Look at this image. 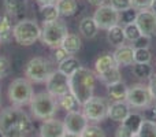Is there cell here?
<instances>
[{"instance_id":"cell-5","label":"cell","mask_w":156,"mask_h":137,"mask_svg":"<svg viewBox=\"0 0 156 137\" xmlns=\"http://www.w3.org/2000/svg\"><path fill=\"white\" fill-rule=\"evenodd\" d=\"M69 34L67 23L62 18L56 19L52 22H44L41 27V37L40 40L43 41L44 45L55 49L62 45L65 37Z\"/></svg>"},{"instance_id":"cell-27","label":"cell","mask_w":156,"mask_h":137,"mask_svg":"<svg viewBox=\"0 0 156 137\" xmlns=\"http://www.w3.org/2000/svg\"><path fill=\"white\" fill-rule=\"evenodd\" d=\"M143 122H144V118L140 113H130L129 115H127V118L125 119L122 124H123L130 132L137 135L140 128H141V125H143Z\"/></svg>"},{"instance_id":"cell-8","label":"cell","mask_w":156,"mask_h":137,"mask_svg":"<svg viewBox=\"0 0 156 137\" xmlns=\"http://www.w3.org/2000/svg\"><path fill=\"white\" fill-rule=\"evenodd\" d=\"M7 95L12 106L22 107V106L30 104L34 96V91H33L32 82L27 78H15L8 85Z\"/></svg>"},{"instance_id":"cell-46","label":"cell","mask_w":156,"mask_h":137,"mask_svg":"<svg viewBox=\"0 0 156 137\" xmlns=\"http://www.w3.org/2000/svg\"><path fill=\"white\" fill-rule=\"evenodd\" d=\"M151 10L154 11V13L156 14V0H154V3H152V7H151Z\"/></svg>"},{"instance_id":"cell-16","label":"cell","mask_w":156,"mask_h":137,"mask_svg":"<svg viewBox=\"0 0 156 137\" xmlns=\"http://www.w3.org/2000/svg\"><path fill=\"white\" fill-rule=\"evenodd\" d=\"M112 56L119 67L132 66L134 63V48H133V45L123 44L121 47H116L115 51L112 52Z\"/></svg>"},{"instance_id":"cell-25","label":"cell","mask_w":156,"mask_h":137,"mask_svg":"<svg viewBox=\"0 0 156 137\" xmlns=\"http://www.w3.org/2000/svg\"><path fill=\"white\" fill-rule=\"evenodd\" d=\"M80 67H81V62L76 56H73V55H70V56H69L67 59H65L63 62L58 63V70H59L60 73H63L65 75H67V77L74 74Z\"/></svg>"},{"instance_id":"cell-13","label":"cell","mask_w":156,"mask_h":137,"mask_svg":"<svg viewBox=\"0 0 156 137\" xmlns=\"http://www.w3.org/2000/svg\"><path fill=\"white\" fill-rule=\"evenodd\" d=\"M136 25L138 26L141 34L154 37L156 36V14L149 8V10L138 11Z\"/></svg>"},{"instance_id":"cell-30","label":"cell","mask_w":156,"mask_h":137,"mask_svg":"<svg viewBox=\"0 0 156 137\" xmlns=\"http://www.w3.org/2000/svg\"><path fill=\"white\" fill-rule=\"evenodd\" d=\"M137 14H138V11L133 7H129L126 10L121 11L119 13V23H122V26L129 25V23H134L136 19H137Z\"/></svg>"},{"instance_id":"cell-31","label":"cell","mask_w":156,"mask_h":137,"mask_svg":"<svg viewBox=\"0 0 156 137\" xmlns=\"http://www.w3.org/2000/svg\"><path fill=\"white\" fill-rule=\"evenodd\" d=\"M81 137H107L105 132L96 124H88L86 128L81 132Z\"/></svg>"},{"instance_id":"cell-7","label":"cell","mask_w":156,"mask_h":137,"mask_svg":"<svg viewBox=\"0 0 156 137\" xmlns=\"http://www.w3.org/2000/svg\"><path fill=\"white\" fill-rule=\"evenodd\" d=\"M41 37V27L33 19H22L14 25L12 38L16 44L23 47H29L34 44Z\"/></svg>"},{"instance_id":"cell-14","label":"cell","mask_w":156,"mask_h":137,"mask_svg":"<svg viewBox=\"0 0 156 137\" xmlns=\"http://www.w3.org/2000/svg\"><path fill=\"white\" fill-rule=\"evenodd\" d=\"M66 132L69 133H76V135H81L83 129L86 128V125L89 124V121L86 119V117L83 115L82 111H71V113H66V117L63 119Z\"/></svg>"},{"instance_id":"cell-34","label":"cell","mask_w":156,"mask_h":137,"mask_svg":"<svg viewBox=\"0 0 156 137\" xmlns=\"http://www.w3.org/2000/svg\"><path fill=\"white\" fill-rule=\"evenodd\" d=\"M152 54L149 49L140 48L134 49V63H151Z\"/></svg>"},{"instance_id":"cell-45","label":"cell","mask_w":156,"mask_h":137,"mask_svg":"<svg viewBox=\"0 0 156 137\" xmlns=\"http://www.w3.org/2000/svg\"><path fill=\"white\" fill-rule=\"evenodd\" d=\"M63 137H81L80 135H76V133H69V132H66L65 135H63Z\"/></svg>"},{"instance_id":"cell-24","label":"cell","mask_w":156,"mask_h":137,"mask_svg":"<svg viewBox=\"0 0 156 137\" xmlns=\"http://www.w3.org/2000/svg\"><path fill=\"white\" fill-rule=\"evenodd\" d=\"M58 104H59V107L62 108V110H65L66 113L78 111L81 107V104L78 103V100L76 99V96H74L71 92H69V93L63 95L62 97H59V99H58Z\"/></svg>"},{"instance_id":"cell-26","label":"cell","mask_w":156,"mask_h":137,"mask_svg":"<svg viewBox=\"0 0 156 137\" xmlns=\"http://www.w3.org/2000/svg\"><path fill=\"white\" fill-rule=\"evenodd\" d=\"M40 15L43 22H52L60 18V13L56 4H41L40 5Z\"/></svg>"},{"instance_id":"cell-22","label":"cell","mask_w":156,"mask_h":137,"mask_svg":"<svg viewBox=\"0 0 156 137\" xmlns=\"http://www.w3.org/2000/svg\"><path fill=\"white\" fill-rule=\"evenodd\" d=\"M4 11L11 16H18L25 13L27 0H3Z\"/></svg>"},{"instance_id":"cell-42","label":"cell","mask_w":156,"mask_h":137,"mask_svg":"<svg viewBox=\"0 0 156 137\" xmlns=\"http://www.w3.org/2000/svg\"><path fill=\"white\" fill-rule=\"evenodd\" d=\"M148 89L151 92V96L154 99V102H156V74H152V77L148 81Z\"/></svg>"},{"instance_id":"cell-3","label":"cell","mask_w":156,"mask_h":137,"mask_svg":"<svg viewBox=\"0 0 156 137\" xmlns=\"http://www.w3.org/2000/svg\"><path fill=\"white\" fill-rule=\"evenodd\" d=\"M29 106H30L32 115L36 119H41V121L54 118L58 108H59L58 99L54 97L52 95H49L47 91L34 93V96H33Z\"/></svg>"},{"instance_id":"cell-36","label":"cell","mask_w":156,"mask_h":137,"mask_svg":"<svg viewBox=\"0 0 156 137\" xmlns=\"http://www.w3.org/2000/svg\"><path fill=\"white\" fill-rule=\"evenodd\" d=\"M151 38L152 37H149V36H144V34H141L140 37L137 38L136 41H133V48L134 49H140V48H147V49H149V47H151Z\"/></svg>"},{"instance_id":"cell-44","label":"cell","mask_w":156,"mask_h":137,"mask_svg":"<svg viewBox=\"0 0 156 137\" xmlns=\"http://www.w3.org/2000/svg\"><path fill=\"white\" fill-rule=\"evenodd\" d=\"M59 2V0H37L38 4H56V3Z\"/></svg>"},{"instance_id":"cell-18","label":"cell","mask_w":156,"mask_h":137,"mask_svg":"<svg viewBox=\"0 0 156 137\" xmlns=\"http://www.w3.org/2000/svg\"><path fill=\"white\" fill-rule=\"evenodd\" d=\"M107 86V95L112 102H122V100H126L127 96V89L129 86L123 82V81H116L114 84H110Z\"/></svg>"},{"instance_id":"cell-43","label":"cell","mask_w":156,"mask_h":137,"mask_svg":"<svg viewBox=\"0 0 156 137\" xmlns=\"http://www.w3.org/2000/svg\"><path fill=\"white\" fill-rule=\"evenodd\" d=\"M86 2H88L90 5H94V7H100V5L105 4L108 0H86Z\"/></svg>"},{"instance_id":"cell-51","label":"cell","mask_w":156,"mask_h":137,"mask_svg":"<svg viewBox=\"0 0 156 137\" xmlns=\"http://www.w3.org/2000/svg\"><path fill=\"white\" fill-rule=\"evenodd\" d=\"M134 137H138V136H137V135H136V136H134Z\"/></svg>"},{"instance_id":"cell-47","label":"cell","mask_w":156,"mask_h":137,"mask_svg":"<svg viewBox=\"0 0 156 137\" xmlns=\"http://www.w3.org/2000/svg\"><path fill=\"white\" fill-rule=\"evenodd\" d=\"M0 137H5V136H4V133H3L2 130H0Z\"/></svg>"},{"instance_id":"cell-28","label":"cell","mask_w":156,"mask_h":137,"mask_svg":"<svg viewBox=\"0 0 156 137\" xmlns=\"http://www.w3.org/2000/svg\"><path fill=\"white\" fill-rule=\"evenodd\" d=\"M60 16H73L78 10L77 0H59L56 3Z\"/></svg>"},{"instance_id":"cell-1","label":"cell","mask_w":156,"mask_h":137,"mask_svg":"<svg viewBox=\"0 0 156 137\" xmlns=\"http://www.w3.org/2000/svg\"><path fill=\"white\" fill-rule=\"evenodd\" d=\"M33 128L32 118L21 107L11 106L0 111V130L5 137H26Z\"/></svg>"},{"instance_id":"cell-11","label":"cell","mask_w":156,"mask_h":137,"mask_svg":"<svg viewBox=\"0 0 156 137\" xmlns=\"http://www.w3.org/2000/svg\"><path fill=\"white\" fill-rule=\"evenodd\" d=\"M93 19L97 23L99 29L108 30L110 27L119 23V11L112 8L110 4H103L100 7H96Z\"/></svg>"},{"instance_id":"cell-35","label":"cell","mask_w":156,"mask_h":137,"mask_svg":"<svg viewBox=\"0 0 156 137\" xmlns=\"http://www.w3.org/2000/svg\"><path fill=\"white\" fill-rule=\"evenodd\" d=\"M141 115H143L144 121L156 124V103H152V104H149L148 107L144 108V111H143Z\"/></svg>"},{"instance_id":"cell-23","label":"cell","mask_w":156,"mask_h":137,"mask_svg":"<svg viewBox=\"0 0 156 137\" xmlns=\"http://www.w3.org/2000/svg\"><path fill=\"white\" fill-rule=\"evenodd\" d=\"M60 47H63L70 55H76L81 49V47H82V40H81V37L78 34L69 33V34L65 37V40H63V43Z\"/></svg>"},{"instance_id":"cell-2","label":"cell","mask_w":156,"mask_h":137,"mask_svg":"<svg viewBox=\"0 0 156 137\" xmlns=\"http://www.w3.org/2000/svg\"><path fill=\"white\" fill-rule=\"evenodd\" d=\"M94 86H96V74L93 70L88 67L81 66L74 74L69 77L70 92L76 96L81 106L93 96Z\"/></svg>"},{"instance_id":"cell-6","label":"cell","mask_w":156,"mask_h":137,"mask_svg":"<svg viewBox=\"0 0 156 137\" xmlns=\"http://www.w3.org/2000/svg\"><path fill=\"white\" fill-rule=\"evenodd\" d=\"M55 71V66L47 58L36 56L33 59H30L25 66V77L30 81V82L41 84L47 82L49 77L52 75V73Z\"/></svg>"},{"instance_id":"cell-17","label":"cell","mask_w":156,"mask_h":137,"mask_svg":"<svg viewBox=\"0 0 156 137\" xmlns=\"http://www.w3.org/2000/svg\"><path fill=\"white\" fill-rule=\"evenodd\" d=\"M130 108L132 107L127 104L126 100H122V102H112L110 104V108H108V118L114 122L122 124V122L127 118V115L132 113Z\"/></svg>"},{"instance_id":"cell-39","label":"cell","mask_w":156,"mask_h":137,"mask_svg":"<svg viewBox=\"0 0 156 137\" xmlns=\"http://www.w3.org/2000/svg\"><path fill=\"white\" fill-rule=\"evenodd\" d=\"M110 2V5L112 8H115L116 11H123L126 10V8L132 7V4H130V0H108Z\"/></svg>"},{"instance_id":"cell-21","label":"cell","mask_w":156,"mask_h":137,"mask_svg":"<svg viewBox=\"0 0 156 137\" xmlns=\"http://www.w3.org/2000/svg\"><path fill=\"white\" fill-rule=\"evenodd\" d=\"M107 41L111 44V45L115 47V48L116 47L123 45L125 41H126L123 26L118 23V25H115V26L110 27V29L107 30Z\"/></svg>"},{"instance_id":"cell-15","label":"cell","mask_w":156,"mask_h":137,"mask_svg":"<svg viewBox=\"0 0 156 137\" xmlns=\"http://www.w3.org/2000/svg\"><path fill=\"white\" fill-rule=\"evenodd\" d=\"M66 133V128L63 121L56 118H49L41 122L40 136L41 137H63Z\"/></svg>"},{"instance_id":"cell-9","label":"cell","mask_w":156,"mask_h":137,"mask_svg":"<svg viewBox=\"0 0 156 137\" xmlns=\"http://www.w3.org/2000/svg\"><path fill=\"white\" fill-rule=\"evenodd\" d=\"M110 100L103 96H92L88 102H85L82 107V113L89 122H101L108 118Z\"/></svg>"},{"instance_id":"cell-52","label":"cell","mask_w":156,"mask_h":137,"mask_svg":"<svg viewBox=\"0 0 156 137\" xmlns=\"http://www.w3.org/2000/svg\"><path fill=\"white\" fill-rule=\"evenodd\" d=\"M0 99H2V96H0Z\"/></svg>"},{"instance_id":"cell-40","label":"cell","mask_w":156,"mask_h":137,"mask_svg":"<svg viewBox=\"0 0 156 137\" xmlns=\"http://www.w3.org/2000/svg\"><path fill=\"white\" fill-rule=\"evenodd\" d=\"M69 56H70V54H69V52L66 51V49L63 48V47H58V48H55L54 58H55V60H56V63L63 62V60L67 59Z\"/></svg>"},{"instance_id":"cell-29","label":"cell","mask_w":156,"mask_h":137,"mask_svg":"<svg viewBox=\"0 0 156 137\" xmlns=\"http://www.w3.org/2000/svg\"><path fill=\"white\" fill-rule=\"evenodd\" d=\"M132 73L138 78L149 80L154 74V67H152L151 63H133Z\"/></svg>"},{"instance_id":"cell-37","label":"cell","mask_w":156,"mask_h":137,"mask_svg":"<svg viewBox=\"0 0 156 137\" xmlns=\"http://www.w3.org/2000/svg\"><path fill=\"white\" fill-rule=\"evenodd\" d=\"M11 74V63L5 56H0V78H5Z\"/></svg>"},{"instance_id":"cell-41","label":"cell","mask_w":156,"mask_h":137,"mask_svg":"<svg viewBox=\"0 0 156 137\" xmlns=\"http://www.w3.org/2000/svg\"><path fill=\"white\" fill-rule=\"evenodd\" d=\"M136 135L133 132H130L123 124H121L118 128H116V132H115V137H134Z\"/></svg>"},{"instance_id":"cell-19","label":"cell","mask_w":156,"mask_h":137,"mask_svg":"<svg viewBox=\"0 0 156 137\" xmlns=\"http://www.w3.org/2000/svg\"><path fill=\"white\" fill-rule=\"evenodd\" d=\"M78 30L85 38H94L100 29L94 22L93 16H83L78 23Z\"/></svg>"},{"instance_id":"cell-32","label":"cell","mask_w":156,"mask_h":137,"mask_svg":"<svg viewBox=\"0 0 156 137\" xmlns=\"http://www.w3.org/2000/svg\"><path fill=\"white\" fill-rule=\"evenodd\" d=\"M123 32H125L126 41H129V43L136 41L141 36V32H140V29H138V26L136 25V22H134V23L125 25V26H123Z\"/></svg>"},{"instance_id":"cell-49","label":"cell","mask_w":156,"mask_h":137,"mask_svg":"<svg viewBox=\"0 0 156 137\" xmlns=\"http://www.w3.org/2000/svg\"><path fill=\"white\" fill-rule=\"evenodd\" d=\"M0 84H2V78H0Z\"/></svg>"},{"instance_id":"cell-38","label":"cell","mask_w":156,"mask_h":137,"mask_svg":"<svg viewBox=\"0 0 156 137\" xmlns=\"http://www.w3.org/2000/svg\"><path fill=\"white\" fill-rule=\"evenodd\" d=\"M154 0H130V4L133 8H136L137 11H143V10H149L152 7Z\"/></svg>"},{"instance_id":"cell-10","label":"cell","mask_w":156,"mask_h":137,"mask_svg":"<svg viewBox=\"0 0 156 137\" xmlns=\"http://www.w3.org/2000/svg\"><path fill=\"white\" fill-rule=\"evenodd\" d=\"M127 104L132 108H141L144 110L149 104L154 103V99L151 96V92L148 89V85L145 84H134L129 86L126 96Z\"/></svg>"},{"instance_id":"cell-33","label":"cell","mask_w":156,"mask_h":137,"mask_svg":"<svg viewBox=\"0 0 156 137\" xmlns=\"http://www.w3.org/2000/svg\"><path fill=\"white\" fill-rule=\"evenodd\" d=\"M137 136L138 137H156V124L144 121L140 130H138Z\"/></svg>"},{"instance_id":"cell-50","label":"cell","mask_w":156,"mask_h":137,"mask_svg":"<svg viewBox=\"0 0 156 137\" xmlns=\"http://www.w3.org/2000/svg\"><path fill=\"white\" fill-rule=\"evenodd\" d=\"M0 47H2V41H0Z\"/></svg>"},{"instance_id":"cell-4","label":"cell","mask_w":156,"mask_h":137,"mask_svg":"<svg viewBox=\"0 0 156 137\" xmlns=\"http://www.w3.org/2000/svg\"><path fill=\"white\" fill-rule=\"evenodd\" d=\"M94 74L104 85H110L122 80L121 69L114 60L112 54H103L97 58L94 62Z\"/></svg>"},{"instance_id":"cell-48","label":"cell","mask_w":156,"mask_h":137,"mask_svg":"<svg viewBox=\"0 0 156 137\" xmlns=\"http://www.w3.org/2000/svg\"><path fill=\"white\" fill-rule=\"evenodd\" d=\"M36 137H41V136H40V135H38V136H36Z\"/></svg>"},{"instance_id":"cell-12","label":"cell","mask_w":156,"mask_h":137,"mask_svg":"<svg viewBox=\"0 0 156 137\" xmlns=\"http://www.w3.org/2000/svg\"><path fill=\"white\" fill-rule=\"evenodd\" d=\"M45 88L49 95H52L54 97L59 99L63 95L70 92V88H69V77L65 75L63 73H60L59 70L56 69L52 73L51 77L47 80Z\"/></svg>"},{"instance_id":"cell-20","label":"cell","mask_w":156,"mask_h":137,"mask_svg":"<svg viewBox=\"0 0 156 137\" xmlns=\"http://www.w3.org/2000/svg\"><path fill=\"white\" fill-rule=\"evenodd\" d=\"M12 16L7 13L0 15V41H2V44L10 43L12 40Z\"/></svg>"}]
</instances>
